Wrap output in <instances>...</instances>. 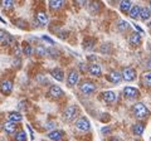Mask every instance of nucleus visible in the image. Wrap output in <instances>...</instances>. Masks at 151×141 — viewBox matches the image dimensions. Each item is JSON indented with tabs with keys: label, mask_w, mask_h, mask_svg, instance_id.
<instances>
[{
	"label": "nucleus",
	"mask_w": 151,
	"mask_h": 141,
	"mask_svg": "<svg viewBox=\"0 0 151 141\" xmlns=\"http://www.w3.org/2000/svg\"><path fill=\"white\" fill-rule=\"evenodd\" d=\"M129 27H130V24L126 20H119L117 22V30L119 32H126L127 29H129Z\"/></svg>",
	"instance_id": "30"
},
{
	"label": "nucleus",
	"mask_w": 151,
	"mask_h": 141,
	"mask_svg": "<svg viewBox=\"0 0 151 141\" xmlns=\"http://www.w3.org/2000/svg\"><path fill=\"white\" fill-rule=\"evenodd\" d=\"M79 91H81L83 95H92V93L96 91V84L91 81H83L79 84Z\"/></svg>",
	"instance_id": "4"
},
{
	"label": "nucleus",
	"mask_w": 151,
	"mask_h": 141,
	"mask_svg": "<svg viewBox=\"0 0 151 141\" xmlns=\"http://www.w3.org/2000/svg\"><path fill=\"white\" fill-rule=\"evenodd\" d=\"M150 17H151L150 9L149 8H141V10H140V19L142 22H146V20L150 19Z\"/></svg>",
	"instance_id": "27"
},
{
	"label": "nucleus",
	"mask_w": 151,
	"mask_h": 141,
	"mask_svg": "<svg viewBox=\"0 0 151 141\" xmlns=\"http://www.w3.org/2000/svg\"><path fill=\"white\" fill-rule=\"evenodd\" d=\"M79 82V73L77 72L76 69H69V72H68V76H67V84H68V87H74L76 84H77Z\"/></svg>",
	"instance_id": "7"
},
{
	"label": "nucleus",
	"mask_w": 151,
	"mask_h": 141,
	"mask_svg": "<svg viewBox=\"0 0 151 141\" xmlns=\"http://www.w3.org/2000/svg\"><path fill=\"white\" fill-rule=\"evenodd\" d=\"M124 96L126 98H129V100H134V98H137L140 96V92L137 88L135 87H125L124 88Z\"/></svg>",
	"instance_id": "10"
},
{
	"label": "nucleus",
	"mask_w": 151,
	"mask_h": 141,
	"mask_svg": "<svg viewBox=\"0 0 151 141\" xmlns=\"http://www.w3.org/2000/svg\"><path fill=\"white\" fill-rule=\"evenodd\" d=\"M59 37H60V38H62V39H65V38H67V37H68V33L67 32H63V33H60V34H59Z\"/></svg>",
	"instance_id": "40"
},
{
	"label": "nucleus",
	"mask_w": 151,
	"mask_h": 141,
	"mask_svg": "<svg viewBox=\"0 0 151 141\" xmlns=\"http://www.w3.org/2000/svg\"><path fill=\"white\" fill-rule=\"evenodd\" d=\"M33 53H34L38 58H45L48 57V50H47V47L43 45H38L33 49Z\"/></svg>",
	"instance_id": "16"
},
{
	"label": "nucleus",
	"mask_w": 151,
	"mask_h": 141,
	"mask_svg": "<svg viewBox=\"0 0 151 141\" xmlns=\"http://www.w3.org/2000/svg\"><path fill=\"white\" fill-rule=\"evenodd\" d=\"M76 127H77L78 131H82V132H86V131H89L91 129V124H89V121L87 117H79V119L76 121Z\"/></svg>",
	"instance_id": "6"
},
{
	"label": "nucleus",
	"mask_w": 151,
	"mask_h": 141,
	"mask_svg": "<svg viewBox=\"0 0 151 141\" xmlns=\"http://www.w3.org/2000/svg\"><path fill=\"white\" fill-rule=\"evenodd\" d=\"M22 120H23V115L20 114V112H18V111L9 112V115H8V121L14 122V124H18V122H20Z\"/></svg>",
	"instance_id": "19"
},
{
	"label": "nucleus",
	"mask_w": 151,
	"mask_h": 141,
	"mask_svg": "<svg viewBox=\"0 0 151 141\" xmlns=\"http://www.w3.org/2000/svg\"><path fill=\"white\" fill-rule=\"evenodd\" d=\"M107 81L112 83V84H119L121 81H122V76H121V73L119 72V70H116V69H112L110 70V72L107 73Z\"/></svg>",
	"instance_id": "8"
},
{
	"label": "nucleus",
	"mask_w": 151,
	"mask_h": 141,
	"mask_svg": "<svg viewBox=\"0 0 151 141\" xmlns=\"http://www.w3.org/2000/svg\"><path fill=\"white\" fill-rule=\"evenodd\" d=\"M116 98H117V96L113 91H106L102 93V100L106 103H113L116 101Z\"/></svg>",
	"instance_id": "17"
},
{
	"label": "nucleus",
	"mask_w": 151,
	"mask_h": 141,
	"mask_svg": "<svg viewBox=\"0 0 151 141\" xmlns=\"http://www.w3.org/2000/svg\"><path fill=\"white\" fill-rule=\"evenodd\" d=\"M132 114H134V116L136 117V119L145 120L150 116V111L142 102H137L132 106Z\"/></svg>",
	"instance_id": "1"
},
{
	"label": "nucleus",
	"mask_w": 151,
	"mask_h": 141,
	"mask_svg": "<svg viewBox=\"0 0 151 141\" xmlns=\"http://www.w3.org/2000/svg\"><path fill=\"white\" fill-rule=\"evenodd\" d=\"M22 50H23V53H24L27 57H30V55L33 54V48H32V45L28 43V42H24V43L22 44Z\"/></svg>",
	"instance_id": "28"
},
{
	"label": "nucleus",
	"mask_w": 151,
	"mask_h": 141,
	"mask_svg": "<svg viewBox=\"0 0 151 141\" xmlns=\"http://www.w3.org/2000/svg\"><path fill=\"white\" fill-rule=\"evenodd\" d=\"M64 92L59 86H50L48 92H47V96H48L50 100H59L60 97H63Z\"/></svg>",
	"instance_id": "3"
},
{
	"label": "nucleus",
	"mask_w": 151,
	"mask_h": 141,
	"mask_svg": "<svg viewBox=\"0 0 151 141\" xmlns=\"http://www.w3.org/2000/svg\"><path fill=\"white\" fill-rule=\"evenodd\" d=\"M101 132L105 135V134H110L111 132V127H103L102 130H101Z\"/></svg>",
	"instance_id": "38"
},
{
	"label": "nucleus",
	"mask_w": 151,
	"mask_h": 141,
	"mask_svg": "<svg viewBox=\"0 0 151 141\" xmlns=\"http://www.w3.org/2000/svg\"><path fill=\"white\" fill-rule=\"evenodd\" d=\"M108 141H120L119 139H117V137H111L110 140H108Z\"/></svg>",
	"instance_id": "42"
},
{
	"label": "nucleus",
	"mask_w": 151,
	"mask_h": 141,
	"mask_svg": "<svg viewBox=\"0 0 151 141\" xmlns=\"http://www.w3.org/2000/svg\"><path fill=\"white\" fill-rule=\"evenodd\" d=\"M132 134L135 136H141L144 134V130H145V125L142 122H136V124L132 125Z\"/></svg>",
	"instance_id": "18"
},
{
	"label": "nucleus",
	"mask_w": 151,
	"mask_h": 141,
	"mask_svg": "<svg viewBox=\"0 0 151 141\" xmlns=\"http://www.w3.org/2000/svg\"><path fill=\"white\" fill-rule=\"evenodd\" d=\"M129 43L132 47H139L141 44V34L137 32H134L131 33L130 37H129Z\"/></svg>",
	"instance_id": "13"
},
{
	"label": "nucleus",
	"mask_w": 151,
	"mask_h": 141,
	"mask_svg": "<svg viewBox=\"0 0 151 141\" xmlns=\"http://www.w3.org/2000/svg\"><path fill=\"white\" fill-rule=\"evenodd\" d=\"M63 4H64L63 0H49V9L52 12L60 10L63 8Z\"/></svg>",
	"instance_id": "21"
},
{
	"label": "nucleus",
	"mask_w": 151,
	"mask_h": 141,
	"mask_svg": "<svg viewBox=\"0 0 151 141\" xmlns=\"http://www.w3.org/2000/svg\"><path fill=\"white\" fill-rule=\"evenodd\" d=\"M96 58H97V57H94V55H89V57H88V60H94Z\"/></svg>",
	"instance_id": "41"
},
{
	"label": "nucleus",
	"mask_w": 151,
	"mask_h": 141,
	"mask_svg": "<svg viewBox=\"0 0 151 141\" xmlns=\"http://www.w3.org/2000/svg\"><path fill=\"white\" fill-rule=\"evenodd\" d=\"M144 81L147 86H151V72H147L144 74Z\"/></svg>",
	"instance_id": "33"
},
{
	"label": "nucleus",
	"mask_w": 151,
	"mask_h": 141,
	"mask_svg": "<svg viewBox=\"0 0 151 141\" xmlns=\"http://www.w3.org/2000/svg\"><path fill=\"white\" fill-rule=\"evenodd\" d=\"M121 76H122V79H125L126 82H132V81H135L137 73H136V70L132 67H125L122 69Z\"/></svg>",
	"instance_id": "5"
},
{
	"label": "nucleus",
	"mask_w": 151,
	"mask_h": 141,
	"mask_svg": "<svg viewBox=\"0 0 151 141\" xmlns=\"http://www.w3.org/2000/svg\"><path fill=\"white\" fill-rule=\"evenodd\" d=\"M74 3L77 4V5L79 8H83L84 5H86V3H87V0H74Z\"/></svg>",
	"instance_id": "35"
},
{
	"label": "nucleus",
	"mask_w": 151,
	"mask_h": 141,
	"mask_svg": "<svg viewBox=\"0 0 151 141\" xmlns=\"http://www.w3.org/2000/svg\"><path fill=\"white\" fill-rule=\"evenodd\" d=\"M42 39H43L44 42H48L49 44H54V42L52 40V39H49V37H45V35H43V37H42Z\"/></svg>",
	"instance_id": "37"
},
{
	"label": "nucleus",
	"mask_w": 151,
	"mask_h": 141,
	"mask_svg": "<svg viewBox=\"0 0 151 141\" xmlns=\"http://www.w3.org/2000/svg\"><path fill=\"white\" fill-rule=\"evenodd\" d=\"M14 141H27V132L24 130H17L14 134Z\"/></svg>",
	"instance_id": "26"
},
{
	"label": "nucleus",
	"mask_w": 151,
	"mask_h": 141,
	"mask_svg": "<svg viewBox=\"0 0 151 141\" xmlns=\"http://www.w3.org/2000/svg\"><path fill=\"white\" fill-rule=\"evenodd\" d=\"M94 44H96V39L94 38H86L83 40V49H86V50H91L94 48Z\"/></svg>",
	"instance_id": "24"
},
{
	"label": "nucleus",
	"mask_w": 151,
	"mask_h": 141,
	"mask_svg": "<svg viewBox=\"0 0 151 141\" xmlns=\"http://www.w3.org/2000/svg\"><path fill=\"white\" fill-rule=\"evenodd\" d=\"M35 20L38 22V24L39 25H45L48 24V15L44 13V12H38L37 15H35Z\"/></svg>",
	"instance_id": "20"
},
{
	"label": "nucleus",
	"mask_w": 151,
	"mask_h": 141,
	"mask_svg": "<svg viewBox=\"0 0 151 141\" xmlns=\"http://www.w3.org/2000/svg\"><path fill=\"white\" fill-rule=\"evenodd\" d=\"M8 37V33L5 30H3V29H0V40H4Z\"/></svg>",
	"instance_id": "36"
},
{
	"label": "nucleus",
	"mask_w": 151,
	"mask_h": 141,
	"mask_svg": "<svg viewBox=\"0 0 151 141\" xmlns=\"http://www.w3.org/2000/svg\"><path fill=\"white\" fill-rule=\"evenodd\" d=\"M88 72H89V74H92V76H94V77H100L102 74V69L100 67V64L91 63L88 65Z\"/></svg>",
	"instance_id": "15"
},
{
	"label": "nucleus",
	"mask_w": 151,
	"mask_h": 141,
	"mask_svg": "<svg viewBox=\"0 0 151 141\" xmlns=\"http://www.w3.org/2000/svg\"><path fill=\"white\" fill-rule=\"evenodd\" d=\"M14 24H15L18 28H20V29H28V23L24 19H22V18L14 20Z\"/></svg>",
	"instance_id": "31"
},
{
	"label": "nucleus",
	"mask_w": 151,
	"mask_h": 141,
	"mask_svg": "<svg viewBox=\"0 0 151 141\" xmlns=\"http://www.w3.org/2000/svg\"><path fill=\"white\" fill-rule=\"evenodd\" d=\"M101 8H102V4L100 3V0H91V3L88 5V10L92 14H98L101 12Z\"/></svg>",
	"instance_id": "14"
},
{
	"label": "nucleus",
	"mask_w": 151,
	"mask_h": 141,
	"mask_svg": "<svg viewBox=\"0 0 151 141\" xmlns=\"http://www.w3.org/2000/svg\"><path fill=\"white\" fill-rule=\"evenodd\" d=\"M13 91V82L10 79H3L0 81V92L4 96H9Z\"/></svg>",
	"instance_id": "9"
},
{
	"label": "nucleus",
	"mask_w": 151,
	"mask_h": 141,
	"mask_svg": "<svg viewBox=\"0 0 151 141\" xmlns=\"http://www.w3.org/2000/svg\"><path fill=\"white\" fill-rule=\"evenodd\" d=\"M110 47H111V44H102L101 45V52H102V53H106V54H110L111 53V50H108V48H110Z\"/></svg>",
	"instance_id": "34"
},
{
	"label": "nucleus",
	"mask_w": 151,
	"mask_h": 141,
	"mask_svg": "<svg viewBox=\"0 0 151 141\" xmlns=\"http://www.w3.org/2000/svg\"><path fill=\"white\" fill-rule=\"evenodd\" d=\"M140 10H141V8L139 5L131 6L130 12H129V15H130L131 19H139V18H140Z\"/></svg>",
	"instance_id": "25"
},
{
	"label": "nucleus",
	"mask_w": 151,
	"mask_h": 141,
	"mask_svg": "<svg viewBox=\"0 0 151 141\" xmlns=\"http://www.w3.org/2000/svg\"><path fill=\"white\" fill-rule=\"evenodd\" d=\"M47 50H48V57L49 58L55 59V58L59 57V52L55 48H53V47H50V48H47Z\"/></svg>",
	"instance_id": "32"
},
{
	"label": "nucleus",
	"mask_w": 151,
	"mask_h": 141,
	"mask_svg": "<svg viewBox=\"0 0 151 141\" xmlns=\"http://www.w3.org/2000/svg\"><path fill=\"white\" fill-rule=\"evenodd\" d=\"M47 137H48L49 140H52V141H62L64 139V131L53 130V131H50V132H48Z\"/></svg>",
	"instance_id": "11"
},
{
	"label": "nucleus",
	"mask_w": 151,
	"mask_h": 141,
	"mask_svg": "<svg viewBox=\"0 0 151 141\" xmlns=\"http://www.w3.org/2000/svg\"><path fill=\"white\" fill-rule=\"evenodd\" d=\"M3 130L5 131L8 135H13L15 134V131L18 130V125L14 124V122H10V121H6L3 124Z\"/></svg>",
	"instance_id": "12"
},
{
	"label": "nucleus",
	"mask_w": 151,
	"mask_h": 141,
	"mask_svg": "<svg viewBox=\"0 0 151 141\" xmlns=\"http://www.w3.org/2000/svg\"><path fill=\"white\" fill-rule=\"evenodd\" d=\"M50 74H52V77L55 78L58 82H62L63 81V78H64V73H63V70L60 69V68H53L50 70Z\"/></svg>",
	"instance_id": "22"
},
{
	"label": "nucleus",
	"mask_w": 151,
	"mask_h": 141,
	"mask_svg": "<svg viewBox=\"0 0 151 141\" xmlns=\"http://www.w3.org/2000/svg\"><path fill=\"white\" fill-rule=\"evenodd\" d=\"M77 115H78V107L70 105L65 107V110L63 111V120L65 122H72L73 120H76Z\"/></svg>",
	"instance_id": "2"
},
{
	"label": "nucleus",
	"mask_w": 151,
	"mask_h": 141,
	"mask_svg": "<svg viewBox=\"0 0 151 141\" xmlns=\"http://www.w3.org/2000/svg\"><path fill=\"white\" fill-rule=\"evenodd\" d=\"M0 5L4 10H10L14 5V0H0Z\"/></svg>",
	"instance_id": "29"
},
{
	"label": "nucleus",
	"mask_w": 151,
	"mask_h": 141,
	"mask_svg": "<svg viewBox=\"0 0 151 141\" xmlns=\"http://www.w3.org/2000/svg\"><path fill=\"white\" fill-rule=\"evenodd\" d=\"M131 6H132L131 0H121V3H120V10H121V13L127 14L130 12Z\"/></svg>",
	"instance_id": "23"
},
{
	"label": "nucleus",
	"mask_w": 151,
	"mask_h": 141,
	"mask_svg": "<svg viewBox=\"0 0 151 141\" xmlns=\"http://www.w3.org/2000/svg\"><path fill=\"white\" fill-rule=\"evenodd\" d=\"M149 9H150V12H151V1H150V6H149Z\"/></svg>",
	"instance_id": "44"
},
{
	"label": "nucleus",
	"mask_w": 151,
	"mask_h": 141,
	"mask_svg": "<svg viewBox=\"0 0 151 141\" xmlns=\"http://www.w3.org/2000/svg\"><path fill=\"white\" fill-rule=\"evenodd\" d=\"M146 67H147V69L151 72V57L147 59V62H146Z\"/></svg>",
	"instance_id": "39"
},
{
	"label": "nucleus",
	"mask_w": 151,
	"mask_h": 141,
	"mask_svg": "<svg viewBox=\"0 0 151 141\" xmlns=\"http://www.w3.org/2000/svg\"><path fill=\"white\" fill-rule=\"evenodd\" d=\"M0 22H1V23H4V24H5V20H4V19H3V18H1V17H0Z\"/></svg>",
	"instance_id": "43"
}]
</instances>
